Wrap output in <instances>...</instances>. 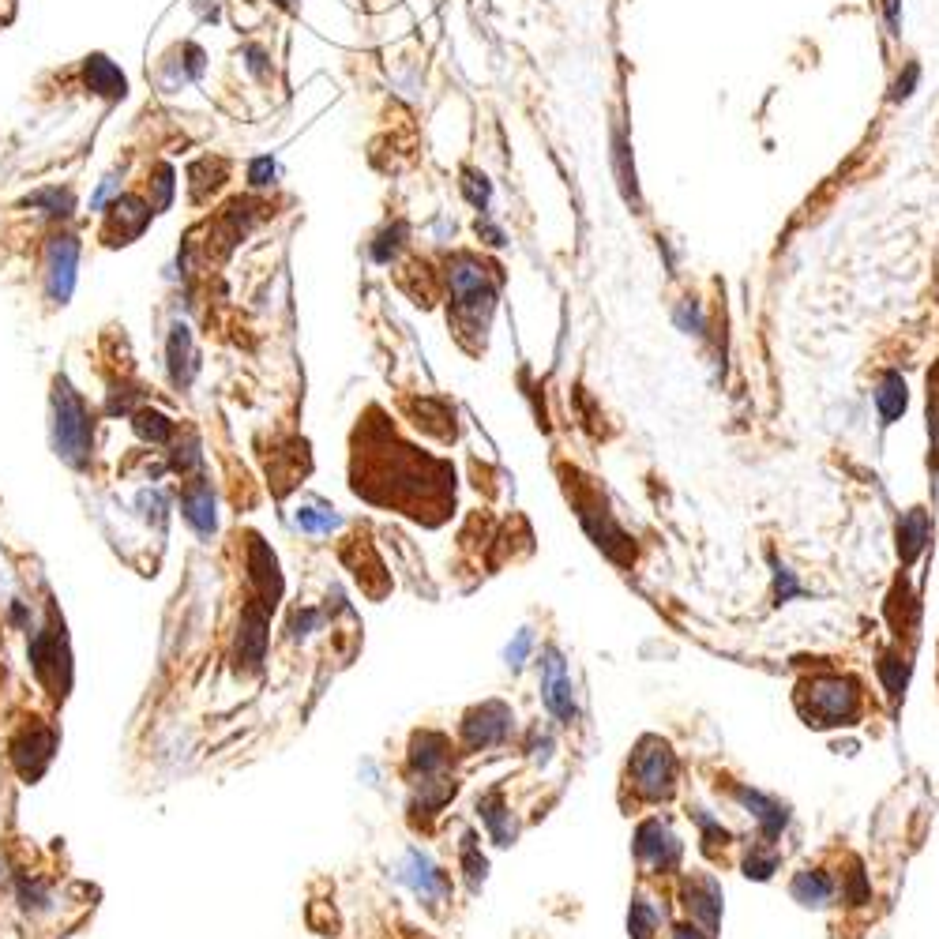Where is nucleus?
Here are the masks:
<instances>
[{"label": "nucleus", "instance_id": "nucleus-1", "mask_svg": "<svg viewBox=\"0 0 939 939\" xmlns=\"http://www.w3.org/2000/svg\"><path fill=\"white\" fill-rule=\"evenodd\" d=\"M797 707H801L804 722L816 725V729L853 722V718H857V707H861L857 680L838 677V673L804 680L801 692H797Z\"/></svg>", "mask_w": 939, "mask_h": 939}, {"label": "nucleus", "instance_id": "nucleus-2", "mask_svg": "<svg viewBox=\"0 0 939 939\" xmlns=\"http://www.w3.org/2000/svg\"><path fill=\"white\" fill-rule=\"evenodd\" d=\"M493 271L496 267L474 260V256H455V260L447 263V286H451V305L459 312V320L470 316L474 327L489 324V312H493L496 301Z\"/></svg>", "mask_w": 939, "mask_h": 939}, {"label": "nucleus", "instance_id": "nucleus-3", "mask_svg": "<svg viewBox=\"0 0 939 939\" xmlns=\"http://www.w3.org/2000/svg\"><path fill=\"white\" fill-rule=\"evenodd\" d=\"M53 444L64 462L83 466L91 459V414L68 380H57L53 387Z\"/></svg>", "mask_w": 939, "mask_h": 939}, {"label": "nucleus", "instance_id": "nucleus-4", "mask_svg": "<svg viewBox=\"0 0 939 939\" xmlns=\"http://www.w3.org/2000/svg\"><path fill=\"white\" fill-rule=\"evenodd\" d=\"M632 786L643 801L658 804L673 793V778H677V763H673V752L669 744L658 737H643L639 748L632 755Z\"/></svg>", "mask_w": 939, "mask_h": 939}, {"label": "nucleus", "instance_id": "nucleus-5", "mask_svg": "<svg viewBox=\"0 0 939 939\" xmlns=\"http://www.w3.org/2000/svg\"><path fill=\"white\" fill-rule=\"evenodd\" d=\"M511 710L504 707V703H481V707H474L470 714H466V722H462V737H466V748L470 752H481V748H493V744H500V740L511 733Z\"/></svg>", "mask_w": 939, "mask_h": 939}, {"label": "nucleus", "instance_id": "nucleus-6", "mask_svg": "<svg viewBox=\"0 0 939 939\" xmlns=\"http://www.w3.org/2000/svg\"><path fill=\"white\" fill-rule=\"evenodd\" d=\"M541 695H545V707L553 710L560 722L575 718V688H571V677L564 673V662L553 647L545 650V662H541Z\"/></svg>", "mask_w": 939, "mask_h": 939}, {"label": "nucleus", "instance_id": "nucleus-7", "mask_svg": "<svg viewBox=\"0 0 939 939\" xmlns=\"http://www.w3.org/2000/svg\"><path fill=\"white\" fill-rule=\"evenodd\" d=\"M635 853H639V861H650L658 872H665L680 861V842L665 831L662 819H647L635 834Z\"/></svg>", "mask_w": 939, "mask_h": 939}, {"label": "nucleus", "instance_id": "nucleus-8", "mask_svg": "<svg viewBox=\"0 0 939 939\" xmlns=\"http://www.w3.org/2000/svg\"><path fill=\"white\" fill-rule=\"evenodd\" d=\"M684 898H688V909L692 917L703 924V932H718V917H722V887L714 876H688L684 883Z\"/></svg>", "mask_w": 939, "mask_h": 939}, {"label": "nucleus", "instance_id": "nucleus-9", "mask_svg": "<svg viewBox=\"0 0 939 939\" xmlns=\"http://www.w3.org/2000/svg\"><path fill=\"white\" fill-rule=\"evenodd\" d=\"M402 879H406L421 898H429V902H440V898H447V891H451V879H447L425 853H417V849L406 857V864H402Z\"/></svg>", "mask_w": 939, "mask_h": 939}, {"label": "nucleus", "instance_id": "nucleus-10", "mask_svg": "<svg viewBox=\"0 0 939 939\" xmlns=\"http://www.w3.org/2000/svg\"><path fill=\"white\" fill-rule=\"evenodd\" d=\"M72 278H76V241L61 237L49 252V297L64 305L72 293Z\"/></svg>", "mask_w": 939, "mask_h": 939}, {"label": "nucleus", "instance_id": "nucleus-11", "mask_svg": "<svg viewBox=\"0 0 939 939\" xmlns=\"http://www.w3.org/2000/svg\"><path fill=\"white\" fill-rule=\"evenodd\" d=\"M737 801L744 804L748 812H752L755 823L763 827V834H767V838H774V834L786 827V819H789V816H786V804H778L774 797H767V793L740 786V789H737Z\"/></svg>", "mask_w": 939, "mask_h": 939}, {"label": "nucleus", "instance_id": "nucleus-12", "mask_svg": "<svg viewBox=\"0 0 939 939\" xmlns=\"http://www.w3.org/2000/svg\"><path fill=\"white\" fill-rule=\"evenodd\" d=\"M447 752H451L447 737H440V733H417L414 744H410V763H414L421 778H432L436 770L447 767V759H451Z\"/></svg>", "mask_w": 939, "mask_h": 939}, {"label": "nucleus", "instance_id": "nucleus-13", "mask_svg": "<svg viewBox=\"0 0 939 939\" xmlns=\"http://www.w3.org/2000/svg\"><path fill=\"white\" fill-rule=\"evenodd\" d=\"M924 541H928V511L924 508L906 511L898 519V556H902V564H913L921 556Z\"/></svg>", "mask_w": 939, "mask_h": 939}, {"label": "nucleus", "instance_id": "nucleus-14", "mask_svg": "<svg viewBox=\"0 0 939 939\" xmlns=\"http://www.w3.org/2000/svg\"><path fill=\"white\" fill-rule=\"evenodd\" d=\"M147 222H151V211H147L139 200H117L113 203V211H109V233L117 237L113 245H121V241H128V237H136Z\"/></svg>", "mask_w": 939, "mask_h": 939}, {"label": "nucleus", "instance_id": "nucleus-15", "mask_svg": "<svg viewBox=\"0 0 939 939\" xmlns=\"http://www.w3.org/2000/svg\"><path fill=\"white\" fill-rule=\"evenodd\" d=\"M876 406H879L883 425H894L898 417L906 414L909 395H906V380H902L898 372H887V376H883V380L876 384Z\"/></svg>", "mask_w": 939, "mask_h": 939}, {"label": "nucleus", "instance_id": "nucleus-16", "mask_svg": "<svg viewBox=\"0 0 939 939\" xmlns=\"http://www.w3.org/2000/svg\"><path fill=\"white\" fill-rule=\"evenodd\" d=\"M478 812H481V819H485L489 834L496 838V846H508L511 838H515V823H511V812L504 808V793H500V789L485 793L478 801Z\"/></svg>", "mask_w": 939, "mask_h": 939}, {"label": "nucleus", "instance_id": "nucleus-17", "mask_svg": "<svg viewBox=\"0 0 939 939\" xmlns=\"http://www.w3.org/2000/svg\"><path fill=\"white\" fill-rule=\"evenodd\" d=\"M263 647H267V613L260 605H248L245 616H241V654L252 665H260Z\"/></svg>", "mask_w": 939, "mask_h": 939}, {"label": "nucleus", "instance_id": "nucleus-18", "mask_svg": "<svg viewBox=\"0 0 939 939\" xmlns=\"http://www.w3.org/2000/svg\"><path fill=\"white\" fill-rule=\"evenodd\" d=\"M185 519L200 534H211L215 530V496H211V485H203V481H196L192 489L185 493Z\"/></svg>", "mask_w": 939, "mask_h": 939}, {"label": "nucleus", "instance_id": "nucleus-19", "mask_svg": "<svg viewBox=\"0 0 939 939\" xmlns=\"http://www.w3.org/2000/svg\"><path fill=\"white\" fill-rule=\"evenodd\" d=\"M793 898L801 902V906H823L827 898L834 894V879L823 876V872H812V868H804V872H797V879H793Z\"/></svg>", "mask_w": 939, "mask_h": 939}, {"label": "nucleus", "instance_id": "nucleus-20", "mask_svg": "<svg viewBox=\"0 0 939 939\" xmlns=\"http://www.w3.org/2000/svg\"><path fill=\"white\" fill-rule=\"evenodd\" d=\"M87 83H91L98 94H106V98L124 94V76L106 61V57H91V64H87Z\"/></svg>", "mask_w": 939, "mask_h": 939}, {"label": "nucleus", "instance_id": "nucleus-21", "mask_svg": "<svg viewBox=\"0 0 939 939\" xmlns=\"http://www.w3.org/2000/svg\"><path fill=\"white\" fill-rule=\"evenodd\" d=\"M628 928H632L635 939H650L654 928H658V909L650 906L647 898H635L632 913H628Z\"/></svg>", "mask_w": 939, "mask_h": 939}, {"label": "nucleus", "instance_id": "nucleus-22", "mask_svg": "<svg viewBox=\"0 0 939 939\" xmlns=\"http://www.w3.org/2000/svg\"><path fill=\"white\" fill-rule=\"evenodd\" d=\"M616 173H620V188H624V196L639 207V192H635V166L628 162V139L616 132Z\"/></svg>", "mask_w": 939, "mask_h": 939}, {"label": "nucleus", "instance_id": "nucleus-23", "mask_svg": "<svg viewBox=\"0 0 939 939\" xmlns=\"http://www.w3.org/2000/svg\"><path fill=\"white\" fill-rule=\"evenodd\" d=\"M474 834H462V868H466V879H470V887L478 891L481 879H485V857H478V849H474Z\"/></svg>", "mask_w": 939, "mask_h": 939}, {"label": "nucleus", "instance_id": "nucleus-24", "mask_svg": "<svg viewBox=\"0 0 939 939\" xmlns=\"http://www.w3.org/2000/svg\"><path fill=\"white\" fill-rule=\"evenodd\" d=\"M297 526H301V530H335L339 519L324 508H301L297 511Z\"/></svg>", "mask_w": 939, "mask_h": 939}, {"label": "nucleus", "instance_id": "nucleus-25", "mask_svg": "<svg viewBox=\"0 0 939 939\" xmlns=\"http://www.w3.org/2000/svg\"><path fill=\"white\" fill-rule=\"evenodd\" d=\"M136 429L147 436V440H170V432H173V425L166 421L162 414H139V421H136Z\"/></svg>", "mask_w": 939, "mask_h": 939}, {"label": "nucleus", "instance_id": "nucleus-26", "mask_svg": "<svg viewBox=\"0 0 939 939\" xmlns=\"http://www.w3.org/2000/svg\"><path fill=\"white\" fill-rule=\"evenodd\" d=\"M526 650H530V632H519V639H515V643L508 647V665H511V669H519V665H523Z\"/></svg>", "mask_w": 939, "mask_h": 939}, {"label": "nucleus", "instance_id": "nucleus-27", "mask_svg": "<svg viewBox=\"0 0 939 939\" xmlns=\"http://www.w3.org/2000/svg\"><path fill=\"white\" fill-rule=\"evenodd\" d=\"M917 76H921V72H917V64H909L906 79H898V83H894V94H891L894 102H902V98H909V94H913V83H917Z\"/></svg>", "mask_w": 939, "mask_h": 939}, {"label": "nucleus", "instance_id": "nucleus-28", "mask_svg": "<svg viewBox=\"0 0 939 939\" xmlns=\"http://www.w3.org/2000/svg\"><path fill=\"white\" fill-rule=\"evenodd\" d=\"M677 320H680V327H695V335L703 331V320H699V308L692 305V301H684V308L677 312Z\"/></svg>", "mask_w": 939, "mask_h": 939}, {"label": "nucleus", "instance_id": "nucleus-29", "mask_svg": "<svg viewBox=\"0 0 939 939\" xmlns=\"http://www.w3.org/2000/svg\"><path fill=\"white\" fill-rule=\"evenodd\" d=\"M883 8H887V27H891V34H902L898 27H902V0H883Z\"/></svg>", "mask_w": 939, "mask_h": 939}, {"label": "nucleus", "instance_id": "nucleus-30", "mask_svg": "<svg viewBox=\"0 0 939 939\" xmlns=\"http://www.w3.org/2000/svg\"><path fill=\"white\" fill-rule=\"evenodd\" d=\"M793 594H797V583H793V575H789L786 568H778V598L789 601Z\"/></svg>", "mask_w": 939, "mask_h": 939}, {"label": "nucleus", "instance_id": "nucleus-31", "mask_svg": "<svg viewBox=\"0 0 939 939\" xmlns=\"http://www.w3.org/2000/svg\"><path fill=\"white\" fill-rule=\"evenodd\" d=\"M673 939H714V936L703 932V928H695V924H680L677 932H673Z\"/></svg>", "mask_w": 939, "mask_h": 939}]
</instances>
